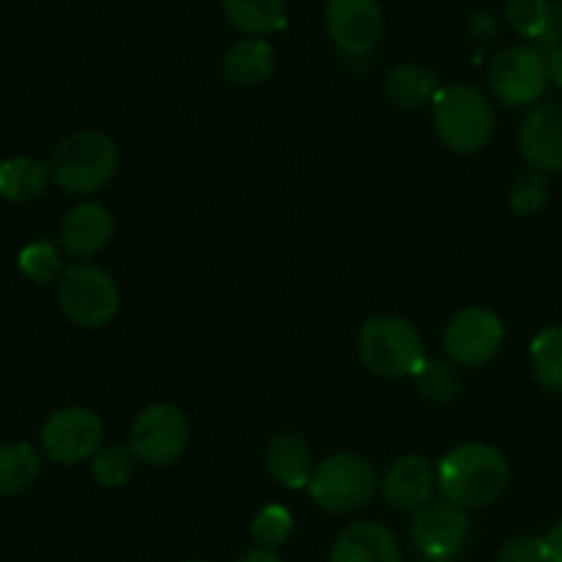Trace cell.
<instances>
[{"mask_svg": "<svg viewBox=\"0 0 562 562\" xmlns=\"http://www.w3.org/2000/svg\"><path fill=\"white\" fill-rule=\"evenodd\" d=\"M58 302L71 324L99 329L121 311V291L113 274L97 263H77L58 278Z\"/></svg>", "mask_w": 562, "mask_h": 562, "instance_id": "obj_6", "label": "cell"}, {"mask_svg": "<svg viewBox=\"0 0 562 562\" xmlns=\"http://www.w3.org/2000/svg\"><path fill=\"white\" fill-rule=\"evenodd\" d=\"M263 461H267L269 475L278 483H283L285 488H307L313 477V453L311 445L294 431L274 434L267 442V453H263Z\"/></svg>", "mask_w": 562, "mask_h": 562, "instance_id": "obj_17", "label": "cell"}, {"mask_svg": "<svg viewBox=\"0 0 562 562\" xmlns=\"http://www.w3.org/2000/svg\"><path fill=\"white\" fill-rule=\"evenodd\" d=\"M324 25L340 53L349 58H362L382 42V5L379 0H327Z\"/></svg>", "mask_w": 562, "mask_h": 562, "instance_id": "obj_11", "label": "cell"}, {"mask_svg": "<svg viewBox=\"0 0 562 562\" xmlns=\"http://www.w3.org/2000/svg\"><path fill=\"white\" fill-rule=\"evenodd\" d=\"M329 562H404L398 541L379 521H357L338 536Z\"/></svg>", "mask_w": 562, "mask_h": 562, "instance_id": "obj_16", "label": "cell"}, {"mask_svg": "<svg viewBox=\"0 0 562 562\" xmlns=\"http://www.w3.org/2000/svg\"><path fill=\"white\" fill-rule=\"evenodd\" d=\"M437 93H439V75L420 64H398L387 75V97L404 110L434 102Z\"/></svg>", "mask_w": 562, "mask_h": 562, "instance_id": "obj_20", "label": "cell"}, {"mask_svg": "<svg viewBox=\"0 0 562 562\" xmlns=\"http://www.w3.org/2000/svg\"><path fill=\"white\" fill-rule=\"evenodd\" d=\"M549 5H552V0H508L505 3V20L519 36L536 42L543 27H547Z\"/></svg>", "mask_w": 562, "mask_h": 562, "instance_id": "obj_27", "label": "cell"}, {"mask_svg": "<svg viewBox=\"0 0 562 562\" xmlns=\"http://www.w3.org/2000/svg\"><path fill=\"white\" fill-rule=\"evenodd\" d=\"M190 445V420L173 404H154L137 415L132 426L130 448L137 461L151 467H168L184 456Z\"/></svg>", "mask_w": 562, "mask_h": 562, "instance_id": "obj_8", "label": "cell"}, {"mask_svg": "<svg viewBox=\"0 0 562 562\" xmlns=\"http://www.w3.org/2000/svg\"><path fill=\"white\" fill-rule=\"evenodd\" d=\"M547 66H549V80L558 82L562 88V49H554V53L547 55Z\"/></svg>", "mask_w": 562, "mask_h": 562, "instance_id": "obj_35", "label": "cell"}, {"mask_svg": "<svg viewBox=\"0 0 562 562\" xmlns=\"http://www.w3.org/2000/svg\"><path fill=\"white\" fill-rule=\"evenodd\" d=\"M184 562H206V560H184Z\"/></svg>", "mask_w": 562, "mask_h": 562, "instance_id": "obj_37", "label": "cell"}, {"mask_svg": "<svg viewBox=\"0 0 562 562\" xmlns=\"http://www.w3.org/2000/svg\"><path fill=\"white\" fill-rule=\"evenodd\" d=\"M519 148L538 173L562 170V102H549L527 115L519 132Z\"/></svg>", "mask_w": 562, "mask_h": 562, "instance_id": "obj_13", "label": "cell"}, {"mask_svg": "<svg viewBox=\"0 0 562 562\" xmlns=\"http://www.w3.org/2000/svg\"><path fill=\"white\" fill-rule=\"evenodd\" d=\"M420 562H453V558H428V554H423Z\"/></svg>", "mask_w": 562, "mask_h": 562, "instance_id": "obj_36", "label": "cell"}, {"mask_svg": "<svg viewBox=\"0 0 562 562\" xmlns=\"http://www.w3.org/2000/svg\"><path fill=\"white\" fill-rule=\"evenodd\" d=\"M532 371L538 382L562 395V327H549L532 340Z\"/></svg>", "mask_w": 562, "mask_h": 562, "instance_id": "obj_23", "label": "cell"}, {"mask_svg": "<svg viewBox=\"0 0 562 562\" xmlns=\"http://www.w3.org/2000/svg\"><path fill=\"white\" fill-rule=\"evenodd\" d=\"M291 532H294V516L283 505H267L252 519V538L263 549L283 547L291 538Z\"/></svg>", "mask_w": 562, "mask_h": 562, "instance_id": "obj_26", "label": "cell"}, {"mask_svg": "<svg viewBox=\"0 0 562 562\" xmlns=\"http://www.w3.org/2000/svg\"><path fill=\"white\" fill-rule=\"evenodd\" d=\"M547 547H549V560L552 562H562V521L552 527V532L547 536Z\"/></svg>", "mask_w": 562, "mask_h": 562, "instance_id": "obj_34", "label": "cell"}, {"mask_svg": "<svg viewBox=\"0 0 562 562\" xmlns=\"http://www.w3.org/2000/svg\"><path fill=\"white\" fill-rule=\"evenodd\" d=\"M505 340L503 318L488 307H464L445 329V351L461 368H481L499 355Z\"/></svg>", "mask_w": 562, "mask_h": 562, "instance_id": "obj_10", "label": "cell"}, {"mask_svg": "<svg viewBox=\"0 0 562 562\" xmlns=\"http://www.w3.org/2000/svg\"><path fill=\"white\" fill-rule=\"evenodd\" d=\"M376 483V470L366 456L335 453L316 464L307 492L318 508L329 514H351L371 503Z\"/></svg>", "mask_w": 562, "mask_h": 562, "instance_id": "obj_5", "label": "cell"}, {"mask_svg": "<svg viewBox=\"0 0 562 562\" xmlns=\"http://www.w3.org/2000/svg\"><path fill=\"white\" fill-rule=\"evenodd\" d=\"M20 269L25 278L36 280V283H49L53 278H58L60 272V256L53 245L47 241H36V245H27L20 252Z\"/></svg>", "mask_w": 562, "mask_h": 562, "instance_id": "obj_29", "label": "cell"}, {"mask_svg": "<svg viewBox=\"0 0 562 562\" xmlns=\"http://www.w3.org/2000/svg\"><path fill=\"white\" fill-rule=\"evenodd\" d=\"M470 31L475 33V36H494L497 33V20H494L492 14H472L470 20Z\"/></svg>", "mask_w": 562, "mask_h": 562, "instance_id": "obj_32", "label": "cell"}, {"mask_svg": "<svg viewBox=\"0 0 562 562\" xmlns=\"http://www.w3.org/2000/svg\"><path fill=\"white\" fill-rule=\"evenodd\" d=\"M494 108L486 93L475 86L439 88L434 97V126L450 151L475 154L488 146L494 135Z\"/></svg>", "mask_w": 562, "mask_h": 562, "instance_id": "obj_3", "label": "cell"}, {"mask_svg": "<svg viewBox=\"0 0 562 562\" xmlns=\"http://www.w3.org/2000/svg\"><path fill=\"white\" fill-rule=\"evenodd\" d=\"M49 179L69 195H91L119 173V146L99 130L64 137L49 157Z\"/></svg>", "mask_w": 562, "mask_h": 562, "instance_id": "obj_2", "label": "cell"}, {"mask_svg": "<svg viewBox=\"0 0 562 562\" xmlns=\"http://www.w3.org/2000/svg\"><path fill=\"white\" fill-rule=\"evenodd\" d=\"M549 201V181L547 176L538 173V170H530V173H521L519 179L510 187V206L514 212L525 214H538Z\"/></svg>", "mask_w": 562, "mask_h": 562, "instance_id": "obj_28", "label": "cell"}, {"mask_svg": "<svg viewBox=\"0 0 562 562\" xmlns=\"http://www.w3.org/2000/svg\"><path fill=\"white\" fill-rule=\"evenodd\" d=\"M472 532V521L464 508L437 499L415 510L412 519V543L428 558H456L467 547Z\"/></svg>", "mask_w": 562, "mask_h": 562, "instance_id": "obj_12", "label": "cell"}, {"mask_svg": "<svg viewBox=\"0 0 562 562\" xmlns=\"http://www.w3.org/2000/svg\"><path fill=\"white\" fill-rule=\"evenodd\" d=\"M437 488V467L423 456H401L382 481V494L387 505L398 510H420L431 503Z\"/></svg>", "mask_w": 562, "mask_h": 562, "instance_id": "obj_14", "label": "cell"}, {"mask_svg": "<svg viewBox=\"0 0 562 562\" xmlns=\"http://www.w3.org/2000/svg\"><path fill=\"white\" fill-rule=\"evenodd\" d=\"M104 426L97 412L86 406H66L53 412L42 428V448L55 464H82L102 450Z\"/></svg>", "mask_w": 562, "mask_h": 562, "instance_id": "obj_9", "label": "cell"}, {"mask_svg": "<svg viewBox=\"0 0 562 562\" xmlns=\"http://www.w3.org/2000/svg\"><path fill=\"white\" fill-rule=\"evenodd\" d=\"M135 472V453L126 445H110L93 456V477L104 488H121Z\"/></svg>", "mask_w": 562, "mask_h": 562, "instance_id": "obj_25", "label": "cell"}, {"mask_svg": "<svg viewBox=\"0 0 562 562\" xmlns=\"http://www.w3.org/2000/svg\"><path fill=\"white\" fill-rule=\"evenodd\" d=\"M225 20L245 36L267 38L289 25L285 0H223Z\"/></svg>", "mask_w": 562, "mask_h": 562, "instance_id": "obj_19", "label": "cell"}, {"mask_svg": "<svg viewBox=\"0 0 562 562\" xmlns=\"http://www.w3.org/2000/svg\"><path fill=\"white\" fill-rule=\"evenodd\" d=\"M510 470L497 448L483 442H467L448 450L437 464V488L442 499L459 508H486L497 503L508 488Z\"/></svg>", "mask_w": 562, "mask_h": 562, "instance_id": "obj_1", "label": "cell"}, {"mask_svg": "<svg viewBox=\"0 0 562 562\" xmlns=\"http://www.w3.org/2000/svg\"><path fill=\"white\" fill-rule=\"evenodd\" d=\"M274 71V49L267 38L245 36L223 55V77L236 88H256Z\"/></svg>", "mask_w": 562, "mask_h": 562, "instance_id": "obj_18", "label": "cell"}, {"mask_svg": "<svg viewBox=\"0 0 562 562\" xmlns=\"http://www.w3.org/2000/svg\"><path fill=\"white\" fill-rule=\"evenodd\" d=\"M113 214L104 203L86 201L71 209L60 223V245L77 258L97 256L113 236Z\"/></svg>", "mask_w": 562, "mask_h": 562, "instance_id": "obj_15", "label": "cell"}, {"mask_svg": "<svg viewBox=\"0 0 562 562\" xmlns=\"http://www.w3.org/2000/svg\"><path fill=\"white\" fill-rule=\"evenodd\" d=\"M417 390L431 404H450L461 393V376L450 362L426 360V366L417 373Z\"/></svg>", "mask_w": 562, "mask_h": 562, "instance_id": "obj_24", "label": "cell"}, {"mask_svg": "<svg viewBox=\"0 0 562 562\" xmlns=\"http://www.w3.org/2000/svg\"><path fill=\"white\" fill-rule=\"evenodd\" d=\"M536 47L541 49L543 55L554 53V49H562V3L549 5L547 27H543L541 36L536 38Z\"/></svg>", "mask_w": 562, "mask_h": 562, "instance_id": "obj_31", "label": "cell"}, {"mask_svg": "<svg viewBox=\"0 0 562 562\" xmlns=\"http://www.w3.org/2000/svg\"><path fill=\"white\" fill-rule=\"evenodd\" d=\"M497 562H552L549 560L547 538H536V536L510 538V541L499 549Z\"/></svg>", "mask_w": 562, "mask_h": 562, "instance_id": "obj_30", "label": "cell"}, {"mask_svg": "<svg viewBox=\"0 0 562 562\" xmlns=\"http://www.w3.org/2000/svg\"><path fill=\"white\" fill-rule=\"evenodd\" d=\"M49 181V168L33 157H11L0 162V195L9 201H36Z\"/></svg>", "mask_w": 562, "mask_h": 562, "instance_id": "obj_21", "label": "cell"}, {"mask_svg": "<svg viewBox=\"0 0 562 562\" xmlns=\"http://www.w3.org/2000/svg\"><path fill=\"white\" fill-rule=\"evenodd\" d=\"M547 55L536 44H516L503 49L488 66L492 93L508 108H525L547 93Z\"/></svg>", "mask_w": 562, "mask_h": 562, "instance_id": "obj_7", "label": "cell"}, {"mask_svg": "<svg viewBox=\"0 0 562 562\" xmlns=\"http://www.w3.org/2000/svg\"><path fill=\"white\" fill-rule=\"evenodd\" d=\"M357 349H360L362 366L376 376H417L426 366L423 338L406 318L398 316L368 318L360 329Z\"/></svg>", "mask_w": 562, "mask_h": 562, "instance_id": "obj_4", "label": "cell"}, {"mask_svg": "<svg viewBox=\"0 0 562 562\" xmlns=\"http://www.w3.org/2000/svg\"><path fill=\"white\" fill-rule=\"evenodd\" d=\"M42 472V459L27 442L0 445V497H16Z\"/></svg>", "mask_w": 562, "mask_h": 562, "instance_id": "obj_22", "label": "cell"}, {"mask_svg": "<svg viewBox=\"0 0 562 562\" xmlns=\"http://www.w3.org/2000/svg\"><path fill=\"white\" fill-rule=\"evenodd\" d=\"M236 562H283L274 549H263V547H252L247 549L245 554H239V560Z\"/></svg>", "mask_w": 562, "mask_h": 562, "instance_id": "obj_33", "label": "cell"}]
</instances>
